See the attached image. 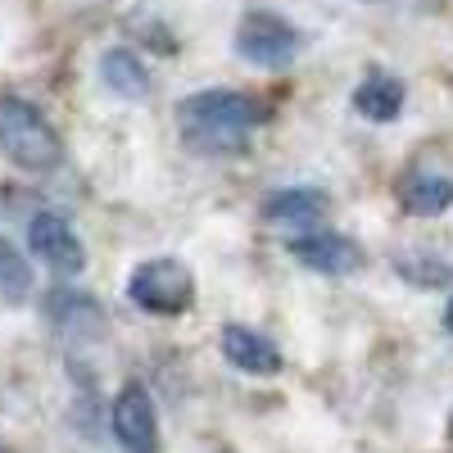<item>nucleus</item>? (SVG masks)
Returning a JSON list of instances; mask_svg holds the SVG:
<instances>
[{"mask_svg": "<svg viewBox=\"0 0 453 453\" xmlns=\"http://www.w3.org/2000/svg\"><path fill=\"white\" fill-rule=\"evenodd\" d=\"M177 119L196 150H204V155H236V150H245L250 132L273 119V104L258 100L254 91L204 87L177 104Z\"/></svg>", "mask_w": 453, "mask_h": 453, "instance_id": "f257e3e1", "label": "nucleus"}, {"mask_svg": "<svg viewBox=\"0 0 453 453\" xmlns=\"http://www.w3.org/2000/svg\"><path fill=\"white\" fill-rule=\"evenodd\" d=\"M0 155L23 173H55L64 164V141L32 100L0 91Z\"/></svg>", "mask_w": 453, "mask_h": 453, "instance_id": "f03ea898", "label": "nucleus"}, {"mask_svg": "<svg viewBox=\"0 0 453 453\" xmlns=\"http://www.w3.org/2000/svg\"><path fill=\"white\" fill-rule=\"evenodd\" d=\"M127 299L150 318H181L196 304V277L177 258H145L127 277Z\"/></svg>", "mask_w": 453, "mask_h": 453, "instance_id": "7ed1b4c3", "label": "nucleus"}, {"mask_svg": "<svg viewBox=\"0 0 453 453\" xmlns=\"http://www.w3.org/2000/svg\"><path fill=\"white\" fill-rule=\"evenodd\" d=\"M232 50L254 68H286L304 50V32L273 10H245L232 36Z\"/></svg>", "mask_w": 453, "mask_h": 453, "instance_id": "20e7f679", "label": "nucleus"}, {"mask_svg": "<svg viewBox=\"0 0 453 453\" xmlns=\"http://www.w3.org/2000/svg\"><path fill=\"white\" fill-rule=\"evenodd\" d=\"M27 250L42 258L50 273H59V277H82V268H87L82 236L73 232L68 218H59L50 209L32 213V222H27Z\"/></svg>", "mask_w": 453, "mask_h": 453, "instance_id": "39448f33", "label": "nucleus"}, {"mask_svg": "<svg viewBox=\"0 0 453 453\" xmlns=\"http://www.w3.org/2000/svg\"><path fill=\"white\" fill-rule=\"evenodd\" d=\"M109 426H113V440L123 444V453H159V412L141 381H127L113 395Z\"/></svg>", "mask_w": 453, "mask_h": 453, "instance_id": "423d86ee", "label": "nucleus"}, {"mask_svg": "<svg viewBox=\"0 0 453 453\" xmlns=\"http://www.w3.org/2000/svg\"><path fill=\"white\" fill-rule=\"evenodd\" d=\"M286 250H290L295 263H304V268H313L322 277H354L367 263L358 241L340 236V232H299V236L286 241Z\"/></svg>", "mask_w": 453, "mask_h": 453, "instance_id": "0eeeda50", "label": "nucleus"}, {"mask_svg": "<svg viewBox=\"0 0 453 453\" xmlns=\"http://www.w3.org/2000/svg\"><path fill=\"white\" fill-rule=\"evenodd\" d=\"M218 345H222V358L232 363L236 372H245V376H277L281 372V349L254 326L226 322Z\"/></svg>", "mask_w": 453, "mask_h": 453, "instance_id": "6e6552de", "label": "nucleus"}, {"mask_svg": "<svg viewBox=\"0 0 453 453\" xmlns=\"http://www.w3.org/2000/svg\"><path fill=\"white\" fill-rule=\"evenodd\" d=\"M100 82L113 91V96H123V100H145L150 87H155V78H150V68L136 50L127 46H109L100 55Z\"/></svg>", "mask_w": 453, "mask_h": 453, "instance_id": "1a4fd4ad", "label": "nucleus"}, {"mask_svg": "<svg viewBox=\"0 0 453 453\" xmlns=\"http://www.w3.org/2000/svg\"><path fill=\"white\" fill-rule=\"evenodd\" d=\"M399 204L412 218H440L453 204V177L440 173H412L399 181Z\"/></svg>", "mask_w": 453, "mask_h": 453, "instance_id": "9d476101", "label": "nucleus"}, {"mask_svg": "<svg viewBox=\"0 0 453 453\" xmlns=\"http://www.w3.org/2000/svg\"><path fill=\"white\" fill-rule=\"evenodd\" d=\"M403 82L399 78H386V73H372L354 87V109L363 113L367 123H395L399 109H403Z\"/></svg>", "mask_w": 453, "mask_h": 453, "instance_id": "9b49d317", "label": "nucleus"}, {"mask_svg": "<svg viewBox=\"0 0 453 453\" xmlns=\"http://www.w3.org/2000/svg\"><path fill=\"white\" fill-rule=\"evenodd\" d=\"M326 191L322 186H281L263 200V218L268 222H313L326 213Z\"/></svg>", "mask_w": 453, "mask_h": 453, "instance_id": "f8f14e48", "label": "nucleus"}, {"mask_svg": "<svg viewBox=\"0 0 453 453\" xmlns=\"http://www.w3.org/2000/svg\"><path fill=\"white\" fill-rule=\"evenodd\" d=\"M46 313H50V322L59 326V331H73V335H91V331H100L104 326V309L96 304L91 295H82V290H50L46 295Z\"/></svg>", "mask_w": 453, "mask_h": 453, "instance_id": "ddd939ff", "label": "nucleus"}, {"mask_svg": "<svg viewBox=\"0 0 453 453\" xmlns=\"http://www.w3.org/2000/svg\"><path fill=\"white\" fill-rule=\"evenodd\" d=\"M0 295L5 299H27L32 295V268H27V258L0 236Z\"/></svg>", "mask_w": 453, "mask_h": 453, "instance_id": "4468645a", "label": "nucleus"}, {"mask_svg": "<svg viewBox=\"0 0 453 453\" xmlns=\"http://www.w3.org/2000/svg\"><path fill=\"white\" fill-rule=\"evenodd\" d=\"M399 277L408 281V286H444L449 277H453V268L449 263H440V258H399Z\"/></svg>", "mask_w": 453, "mask_h": 453, "instance_id": "2eb2a0df", "label": "nucleus"}, {"mask_svg": "<svg viewBox=\"0 0 453 453\" xmlns=\"http://www.w3.org/2000/svg\"><path fill=\"white\" fill-rule=\"evenodd\" d=\"M444 331H453V299H449V309H444Z\"/></svg>", "mask_w": 453, "mask_h": 453, "instance_id": "dca6fc26", "label": "nucleus"}, {"mask_svg": "<svg viewBox=\"0 0 453 453\" xmlns=\"http://www.w3.org/2000/svg\"><path fill=\"white\" fill-rule=\"evenodd\" d=\"M0 453H10V444H5V440H0Z\"/></svg>", "mask_w": 453, "mask_h": 453, "instance_id": "f3484780", "label": "nucleus"}, {"mask_svg": "<svg viewBox=\"0 0 453 453\" xmlns=\"http://www.w3.org/2000/svg\"><path fill=\"white\" fill-rule=\"evenodd\" d=\"M449 440H453V422H449Z\"/></svg>", "mask_w": 453, "mask_h": 453, "instance_id": "a211bd4d", "label": "nucleus"}]
</instances>
